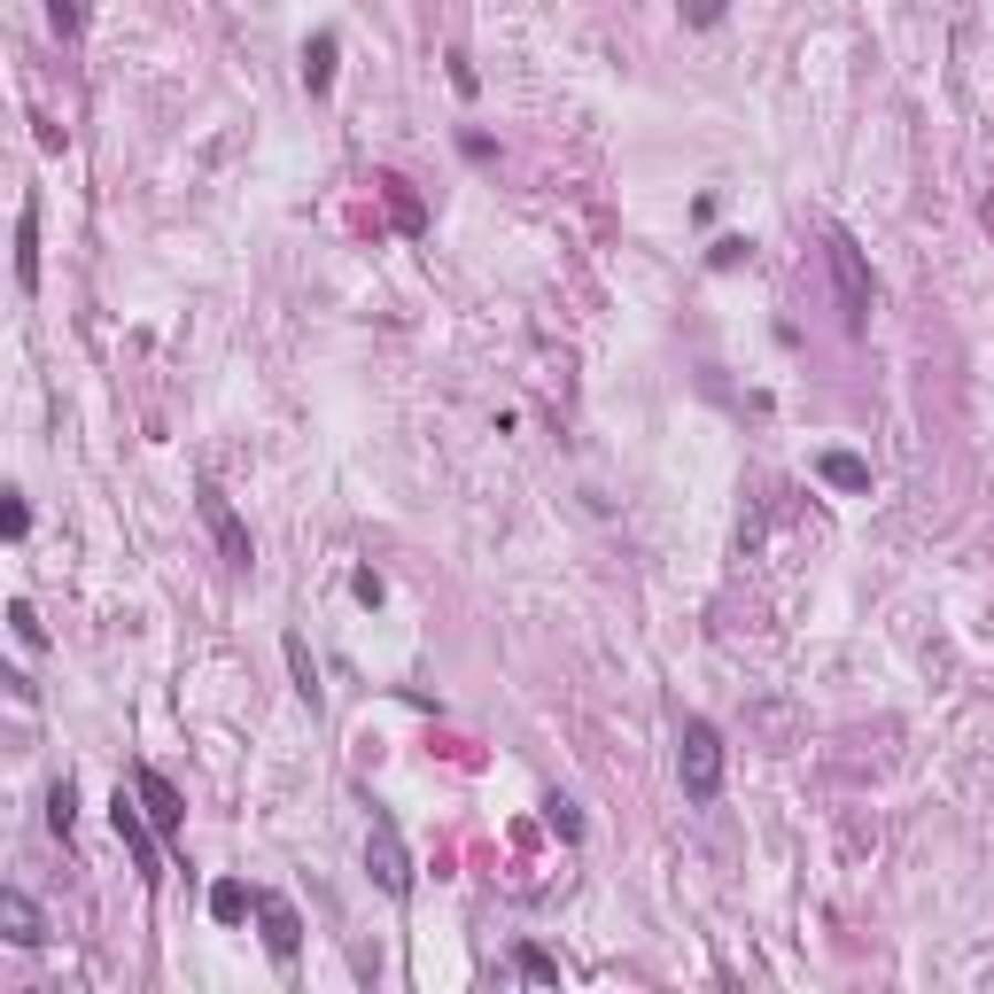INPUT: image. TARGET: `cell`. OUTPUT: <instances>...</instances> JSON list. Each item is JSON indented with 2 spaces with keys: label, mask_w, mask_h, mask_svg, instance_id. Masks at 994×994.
I'll use <instances>...</instances> for the list:
<instances>
[{
  "label": "cell",
  "mask_w": 994,
  "mask_h": 994,
  "mask_svg": "<svg viewBox=\"0 0 994 994\" xmlns=\"http://www.w3.org/2000/svg\"><path fill=\"white\" fill-rule=\"evenodd\" d=\"M824 257H831V287H839V326L847 335H870V303H878V280H870V264H862V249H855V233H824Z\"/></svg>",
  "instance_id": "6da1fadb"
},
{
  "label": "cell",
  "mask_w": 994,
  "mask_h": 994,
  "mask_svg": "<svg viewBox=\"0 0 994 994\" xmlns=\"http://www.w3.org/2000/svg\"><path fill=\"white\" fill-rule=\"evenodd\" d=\"M677 777H684V801H723V731H715L708 715H684Z\"/></svg>",
  "instance_id": "7a4b0ae2"
},
{
  "label": "cell",
  "mask_w": 994,
  "mask_h": 994,
  "mask_svg": "<svg viewBox=\"0 0 994 994\" xmlns=\"http://www.w3.org/2000/svg\"><path fill=\"white\" fill-rule=\"evenodd\" d=\"M366 870H374V886H381L389 901L412 893V855H405V839H397L389 816H374V831H366Z\"/></svg>",
  "instance_id": "3957f363"
},
{
  "label": "cell",
  "mask_w": 994,
  "mask_h": 994,
  "mask_svg": "<svg viewBox=\"0 0 994 994\" xmlns=\"http://www.w3.org/2000/svg\"><path fill=\"white\" fill-rule=\"evenodd\" d=\"M109 831L125 839V855L140 862V878H164V870H156V839H164V831L148 824V808H140V793H125V785H117V801H109Z\"/></svg>",
  "instance_id": "277c9868"
},
{
  "label": "cell",
  "mask_w": 994,
  "mask_h": 994,
  "mask_svg": "<svg viewBox=\"0 0 994 994\" xmlns=\"http://www.w3.org/2000/svg\"><path fill=\"white\" fill-rule=\"evenodd\" d=\"M195 505H202V521H210V536H218V552H226V567H249V559H257V544H249V529H241V513L226 505V490H218V482H202V490H195Z\"/></svg>",
  "instance_id": "5b68a950"
},
{
  "label": "cell",
  "mask_w": 994,
  "mask_h": 994,
  "mask_svg": "<svg viewBox=\"0 0 994 994\" xmlns=\"http://www.w3.org/2000/svg\"><path fill=\"white\" fill-rule=\"evenodd\" d=\"M133 793H140L148 824H156L164 839H179V824H187V801H179V785H171V777H156V770H133Z\"/></svg>",
  "instance_id": "8992f818"
},
{
  "label": "cell",
  "mask_w": 994,
  "mask_h": 994,
  "mask_svg": "<svg viewBox=\"0 0 994 994\" xmlns=\"http://www.w3.org/2000/svg\"><path fill=\"white\" fill-rule=\"evenodd\" d=\"M0 932H9V948H40L48 940V917L24 886H0Z\"/></svg>",
  "instance_id": "52a82bcc"
},
{
  "label": "cell",
  "mask_w": 994,
  "mask_h": 994,
  "mask_svg": "<svg viewBox=\"0 0 994 994\" xmlns=\"http://www.w3.org/2000/svg\"><path fill=\"white\" fill-rule=\"evenodd\" d=\"M257 917H264V948H272L280 963H295V948H303V917H295L280 893H257Z\"/></svg>",
  "instance_id": "ba28073f"
},
{
  "label": "cell",
  "mask_w": 994,
  "mask_h": 994,
  "mask_svg": "<svg viewBox=\"0 0 994 994\" xmlns=\"http://www.w3.org/2000/svg\"><path fill=\"white\" fill-rule=\"evenodd\" d=\"M17 287L32 295L40 287V202L24 195V210H17Z\"/></svg>",
  "instance_id": "9c48e42d"
},
{
  "label": "cell",
  "mask_w": 994,
  "mask_h": 994,
  "mask_svg": "<svg viewBox=\"0 0 994 994\" xmlns=\"http://www.w3.org/2000/svg\"><path fill=\"white\" fill-rule=\"evenodd\" d=\"M280 652H287V677H295V700L318 715V660H311V645H303V629H287L280 637Z\"/></svg>",
  "instance_id": "30bf717a"
},
{
  "label": "cell",
  "mask_w": 994,
  "mask_h": 994,
  "mask_svg": "<svg viewBox=\"0 0 994 994\" xmlns=\"http://www.w3.org/2000/svg\"><path fill=\"white\" fill-rule=\"evenodd\" d=\"M816 474H824L831 490H855V498L870 490V467H862L855 451H824V459H816Z\"/></svg>",
  "instance_id": "8fae6325"
},
{
  "label": "cell",
  "mask_w": 994,
  "mask_h": 994,
  "mask_svg": "<svg viewBox=\"0 0 994 994\" xmlns=\"http://www.w3.org/2000/svg\"><path fill=\"white\" fill-rule=\"evenodd\" d=\"M303 86H311V94L335 86V32H318V40L303 48Z\"/></svg>",
  "instance_id": "7c38bea8"
},
{
  "label": "cell",
  "mask_w": 994,
  "mask_h": 994,
  "mask_svg": "<svg viewBox=\"0 0 994 994\" xmlns=\"http://www.w3.org/2000/svg\"><path fill=\"white\" fill-rule=\"evenodd\" d=\"M249 909H257V893H249V886H233V878H226V886H210V917H218V924H241Z\"/></svg>",
  "instance_id": "4fadbf2b"
},
{
  "label": "cell",
  "mask_w": 994,
  "mask_h": 994,
  "mask_svg": "<svg viewBox=\"0 0 994 994\" xmlns=\"http://www.w3.org/2000/svg\"><path fill=\"white\" fill-rule=\"evenodd\" d=\"M71 824H79V793H71V777H63V785L48 793V831H55V839H71Z\"/></svg>",
  "instance_id": "5bb4252c"
},
{
  "label": "cell",
  "mask_w": 994,
  "mask_h": 994,
  "mask_svg": "<svg viewBox=\"0 0 994 994\" xmlns=\"http://www.w3.org/2000/svg\"><path fill=\"white\" fill-rule=\"evenodd\" d=\"M48 24H55L63 40H79V32H86V0H48Z\"/></svg>",
  "instance_id": "9a60e30c"
},
{
  "label": "cell",
  "mask_w": 994,
  "mask_h": 994,
  "mask_svg": "<svg viewBox=\"0 0 994 994\" xmlns=\"http://www.w3.org/2000/svg\"><path fill=\"white\" fill-rule=\"evenodd\" d=\"M381 187H389V210H397V226H405V233H420V202H412V187H405V179H381Z\"/></svg>",
  "instance_id": "2e32d148"
},
{
  "label": "cell",
  "mask_w": 994,
  "mask_h": 994,
  "mask_svg": "<svg viewBox=\"0 0 994 994\" xmlns=\"http://www.w3.org/2000/svg\"><path fill=\"white\" fill-rule=\"evenodd\" d=\"M9 629H17V645H40V637H48V629H40V614H32V606H24V598H17V606H9Z\"/></svg>",
  "instance_id": "e0dca14e"
},
{
  "label": "cell",
  "mask_w": 994,
  "mask_h": 994,
  "mask_svg": "<svg viewBox=\"0 0 994 994\" xmlns=\"http://www.w3.org/2000/svg\"><path fill=\"white\" fill-rule=\"evenodd\" d=\"M513 963H521V971H529V979H544V986H559V963H552V955H544V948H521V955H513Z\"/></svg>",
  "instance_id": "ac0fdd59"
},
{
  "label": "cell",
  "mask_w": 994,
  "mask_h": 994,
  "mask_svg": "<svg viewBox=\"0 0 994 994\" xmlns=\"http://www.w3.org/2000/svg\"><path fill=\"white\" fill-rule=\"evenodd\" d=\"M544 808H552V824H559V839H583V816H575V801H559V793H552Z\"/></svg>",
  "instance_id": "d6986e66"
},
{
  "label": "cell",
  "mask_w": 994,
  "mask_h": 994,
  "mask_svg": "<svg viewBox=\"0 0 994 994\" xmlns=\"http://www.w3.org/2000/svg\"><path fill=\"white\" fill-rule=\"evenodd\" d=\"M350 590H358V598H366V606H381V598H389V583H381V575H374V567H358V575H350Z\"/></svg>",
  "instance_id": "ffe728a7"
},
{
  "label": "cell",
  "mask_w": 994,
  "mask_h": 994,
  "mask_svg": "<svg viewBox=\"0 0 994 994\" xmlns=\"http://www.w3.org/2000/svg\"><path fill=\"white\" fill-rule=\"evenodd\" d=\"M723 9H731V0H684V17H692V24H723Z\"/></svg>",
  "instance_id": "44dd1931"
},
{
  "label": "cell",
  "mask_w": 994,
  "mask_h": 994,
  "mask_svg": "<svg viewBox=\"0 0 994 994\" xmlns=\"http://www.w3.org/2000/svg\"><path fill=\"white\" fill-rule=\"evenodd\" d=\"M32 529V505H24V490H9V536H24Z\"/></svg>",
  "instance_id": "7402d4cb"
}]
</instances>
